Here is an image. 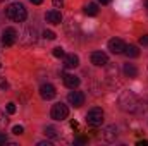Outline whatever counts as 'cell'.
<instances>
[{
	"label": "cell",
	"instance_id": "6da1fadb",
	"mask_svg": "<svg viewBox=\"0 0 148 146\" xmlns=\"http://www.w3.org/2000/svg\"><path fill=\"white\" fill-rule=\"evenodd\" d=\"M5 16H7L10 21H14V23H24L26 17H28V12H26V7H24L23 3L14 2V3H10V5L5 9Z\"/></svg>",
	"mask_w": 148,
	"mask_h": 146
},
{
	"label": "cell",
	"instance_id": "7a4b0ae2",
	"mask_svg": "<svg viewBox=\"0 0 148 146\" xmlns=\"http://www.w3.org/2000/svg\"><path fill=\"white\" fill-rule=\"evenodd\" d=\"M119 105H121V108L124 110V112L134 113V112L140 110V100H138V96H136L134 93L126 91V93H122V96L119 98Z\"/></svg>",
	"mask_w": 148,
	"mask_h": 146
},
{
	"label": "cell",
	"instance_id": "3957f363",
	"mask_svg": "<svg viewBox=\"0 0 148 146\" xmlns=\"http://www.w3.org/2000/svg\"><path fill=\"white\" fill-rule=\"evenodd\" d=\"M102 122H103V110L102 108L95 107V108H91L86 113V124H88V126L98 127V126H102Z\"/></svg>",
	"mask_w": 148,
	"mask_h": 146
},
{
	"label": "cell",
	"instance_id": "277c9868",
	"mask_svg": "<svg viewBox=\"0 0 148 146\" xmlns=\"http://www.w3.org/2000/svg\"><path fill=\"white\" fill-rule=\"evenodd\" d=\"M50 115H52L53 120H64V119H67V115H69V108H67V105H64V103H55V105L52 107Z\"/></svg>",
	"mask_w": 148,
	"mask_h": 146
},
{
	"label": "cell",
	"instance_id": "5b68a950",
	"mask_svg": "<svg viewBox=\"0 0 148 146\" xmlns=\"http://www.w3.org/2000/svg\"><path fill=\"white\" fill-rule=\"evenodd\" d=\"M16 40H17V31L14 28H5L2 31V43H3V46H12L16 43Z\"/></svg>",
	"mask_w": 148,
	"mask_h": 146
},
{
	"label": "cell",
	"instance_id": "8992f818",
	"mask_svg": "<svg viewBox=\"0 0 148 146\" xmlns=\"http://www.w3.org/2000/svg\"><path fill=\"white\" fill-rule=\"evenodd\" d=\"M91 64L97 65V67H103V65H107V64H109V57H107V53H103V52H93V53H91Z\"/></svg>",
	"mask_w": 148,
	"mask_h": 146
},
{
	"label": "cell",
	"instance_id": "52a82bcc",
	"mask_svg": "<svg viewBox=\"0 0 148 146\" xmlns=\"http://www.w3.org/2000/svg\"><path fill=\"white\" fill-rule=\"evenodd\" d=\"M67 102H69V105H73V107L77 108V107H81L84 103V95L81 91H71L67 95Z\"/></svg>",
	"mask_w": 148,
	"mask_h": 146
},
{
	"label": "cell",
	"instance_id": "ba28073f",
	"mask_svg": "<svg viewBox=\"0 0 148 146\" xmlns=\"http://www.w3.org/2000/svg\"><path fill=\"white\" fill-rule=\"evenodd\" d=\"M124 48H126V43L119 38H112L109 40V50L112 53H124Z\"/></svg>",
	"mask_w": 148,
	"mask_h": 146
},
{
	"label": "cell",
	"instance_id": "9c48e42d",
	"mask_svg": "<svg viewBox=\"0 0 148 146\" xmlns=\"http://www.w3.org/2000/svg\"><path fill=\"white\" fill-rule=\"evenodd\" d=\"M55 95H57V91L52 84H43L40 88V96L43 100H52V98H55Z\"/></svg>",
	"mask_w": 148,
	"mask_h": 146
},
{
	"label": "cell",
	"instance_id": "30bf717a",
	"mask_svg": "<svg viewBox=\"0 0 148 146\" xmlns=\"http://www.w3.org/2000/svg\"><path fill=\"white\" fill-rule=\"evenodd\" d=\"M23 36H24V38H21L23 45H31V43L36 41V29L35 28H26Z\"/></svg>",
	"mask_w": 148,
	"mask_h": 146
},
{
	"label": "cell",
	"instance_id": "8fae6325",
	"mask_svg": "<svg viewBox=\"0 0 148 146\" xmlns=\"http://www.w3.org/2000/svg\"><path fill=\"white\" fill-rule=\"evenodd\" d=\"M45 19L50 23V24H60L62 23V14L59 10H48L45 14Z\"/></svg>",
	"mask_w": 148,
	"mask_h": 146
},
{
	"label": "cell",
	"instance_id": "7c38bea8",
	"mask_svg": "<svg viewBox=\"0 0 148 146\" xmlns=\"http://www.w3.org/2000/svg\"><path fill=\"white\" fill-rule=\"evenodd\" d=\"M77 65H79V57H77V55L69 53V55L64 57V67H66V69H74V67H77Z\"/></svg>",
	"mask_w": 148,
	"mask_h": 146
},
{
	"label": "cell",
	"instance_id": "4fadbf2b",
	"mask_svg": "<svg viewBox=\"0 0 148 146\" xmlns=\"http://www.w3.org/2000/svg\"><path fill=\"white\" fill-rule=\"evenodd\" d=\"M64 84L69 88V89H76L79 86V77L74 76V74H66L64 76Z\"/></svg>",
	"mask_w": 148,
	"mask_h": 146
},
{
	"label": "cell",
	"instance_id": "5bb4252c",
	"mask_svg": "<svg viewBox=\"0 0 148 146\" xmlns=\"http://www.w3.org/2000/svg\"><path fill=\"white\" fill-rule=\"evenodd\" d=\"M102 136L105 141H114L117 138V127L115 126H107L103 131H102Z\"/></svg>",
	"mask_w": 148,
	"mask_h": 146
},
{
	"label": "cell",
	"instance_id": "9a60e30c",
	"mask_svg": "<svg viewBox=\"0 0 148 146\" xmlns=\"http://www.w3.org/2000/svg\"><path fill=\"white\" fill-rule=\"evenodd\" d=\"M83 9H84V14H88V16H97V14H98V5L93 3V2L86 3Z\"/></svg>",
	"mask_w": 148,
	"mask_h": 146
},
{
	"label": "cell",
	"instance_id": "2e32d148",
	"mask_svg": "<svg viewBox=\"0 0 148 146\" xmlns=\"http://www.w3.org/2000/svg\"><path fill=\"white\" fill-rule=\"evenodd\" d=\"M124 53H126L127 57H131V59H136V57L140 55V50H138V46H134V45H127V46L124 48Z\"/></svg>",
	"mask_w": 148,
	"mask_h": 146
},
{
	"label": "cell",
	"instance_id": "e0dca14e",
	"mask_svg": "<svg viewBox=\"0 0 148 146\" xmlns=\"http://www.w3.org/2000/svg\"><path fill=\"white\" fill-rule=\"evenodd\" d=\"M45 136H47V138H50V139H57V138H60V132H59L55 127L47 126V127H45Z\"/></svg>",
	"mask_w": 148,
	"mask_h": 146
},
{
	"label": "cell",
	"instance_id": "ac0fdd59",
	"mask_svg": "<svg viewBox=\"0 0 148 146\" xmlns=\"http://www.w3.org/2000/svg\"><path fill=\"white\" fill-rule=\"evenodd\" d=\"M122 71H124V74H126L127 77H136V76H138V69H136L133 64H126Z\"/></svg>",
	"mask_w": 148,
	"mask_h": 146
},
{
	"label": "cell",
	"instance_id": "d6986e66",
	"mask_svg": "<svg viewBox=\"0 0 148 146\" xmlns=\"http://www.w3.org/2000/svg\"><path fill=\"white\" fill-rule=\"evenodd\" d=\"M7 122H9V119H7V117H5V113L0 110V129H5Z\"/></svg>",
	"mask_w": 148,
	"mask_h": 146
},
{
	"label": "cell",
	"instance_id": "ffe728a7",
	"mask_svg": "<svg viewBox=\"0 0 148 146\" xmlns=\"http://www.w3.org/2000/svg\"><path fill=\"white\" fill-rule=\"evenodd\" d=\"M43 38H45V40H55L57 35H55L53 31H50V29H45V31H43Z\"/></svg>",
	"mask_w": 148,
	"mask_h": 146
},
{
	"label": "cell",
	"instance_id": "44dd1931",
	"mask_svg": "<svg viewBox=\"0 0 148 146\" xmlns=\"http://www.w3.org/2000/svg\"><path fill=\"white\" fill-rule=\"evenodd\" d=\"M52 53H53V57H59L60 59V57H64V48L62 46H55Z\"/></svg>",
	"mask_w": 148,
	"mask_h": 146
},
{
	"label": "cell",
	"instance_id": "7402d4cb",
	"mask_svg": "<svg viewBox=\"0 0 148 146\" xmlns=\"http://www.w3.org/2000/svg\"><path fill=\"white\" fill-rule=\"evenodd\" d=\"M23 132H24V127H23V126H14V127H12V134L21 136Z\"/></svg>",
	"mask_w": 148,
	"mask_h": 146
},
{
	"label": "cell",
	"instance_id": "603a6c76",
	"mask_svg": "<svg viewBox=\"0 0 148 146\" xmlns=\"http://www.w3.org/2000/svg\"><path fill=\"white\" fill-rule=\"evenodd\" d=\"M9 88V83L5 81V77H0V91H5Z\"/></svg>",
	"mask_w": 148,
	"mask_h": 146
},
{
	"label": "cell",
	"instance_id": "cb8c5ba5",
	"mask_svg": "<svg viewBox=\"0 0 148 146\" xmlns=\"http://www.w3.org/2000/svg\"><path fill=\"white\" fill-rule=\"evenodd\" d=\"M7 112L9 113H16V105L14 103H7Z\"/></svg>",
	"mask_w": 148,
	"mask_h": 146
},
{
	"label": "cell",
	"instance_id": "d4e9b609",
	"mask_svg": "<svg viewBox=\"0 0 148 146\" xmlns=\"http://www.w3.org/2000/svg\"><path fill=\"white\" fill-rule=\"evenodd\" d=\"M140 43H141L143 46H147L148 45V35H143V36L140 38Z\"/></svg>",
	"mask_w": 148,
	"mask_h": 146
},
{
	"label": "cell",
	"instance_id": "484cf974",
	"mask_svg": "<svg viewBox=\"0 0 148 146\" xmlns=\"http://www.w3.org/2000/svg\"><path fill=\"white\" fill-rule=\"evenodd\" d=\"M52 2H53V5H55L57 9H60V7L64 5V0H52Z\"/></svg>",
	"mask_w": 148,
	"mask_h": 146
},
{
	"label": "cell",
	"instance_id": "4316f807",
	"mask_svg": "<svg viewBox=\"0 0 148 146\" xmlns=\"http://www.w3.org/2000/svg\"><path fill=\"white\" fill-rule=\"evenodd\" d=\"M7 141H9V139H7V136H5V134H0V145H5Z\"/></svg>",
	"mask_w": 148,
	"mask_h": 146
},
{
	"label": "cell",
	"instance_id": "83f0119b",
	"mask_svg": "<svg viewBox=\"0 0 148 146\" xmlns=\"http://www.w3.org/2000/svg\"><path fill=\"white\" fill-rule=\"evenodd\" d=\"M38 146H52V143H50V141H40Z\"/></svg>",
	"mask_w": 148,
	"mask_h": 146
},
{
	"label": "cell",
	"instance_id": "f1b7e54d",
	"mask_svg": "<svg viewBox=\"0 0 148 146\" xmlns=\"http://www.w3.org/2000/svg\"><path fill=\"white\" fill-rule=\"evenodd\" d=\"M29 2H31V3H35V5H40L43 0H29Z\"/></svg>",
	"mask_w": 148,
	"mask_h": 146
},
{
	"label": "cell",
	"instance_id": "f546056e",
	"mask_svg": "<svg viewBox=\"0 0 148 146\" xmlns=\"http://www.w3.org/2000/svg\"><path fill=\"white\" fill-rule=\"evenodd\" d=\"M98 2H100L102 5H107V3H110V0H98Z\"/></svg>",
	"mask_w": 148,
	"mask_h": 146
},
{
	"label": "cell",
	"instance_id": "4dcf8cb0",
	"mask_svg": "<svg viewBox=\"0 0 148 146\" xmlns=\"http://www.w3.org/2000/svg\"><path fill=\"white\" fill-rule=\"evenodd\" d=\"M71 127L73 129H77V122H71Z\"/></svg>",
	"mask_w": 148,
	"mask_h": 146
},
{
	"label": "cell",
	"instance_id": "1f68e13d",
	"mask_svg": "<svg viewBox=\"0 0 148 146\" xmlns=\"http://www.w3.org/2000/svg\"><path fill=\"white\" fill-rule=\"evenodd\" d=\"M145 5H147V9H148V0H147V2H145Z\"/></svg>",
	"mask_w": 148,
	"mask_h": 146
},
{
	"label": "cell",
	"instance_id": "d6a6232c",
	"mask_svg": "<svg viewBox=\"0 0 148 146\" xmlns=\"http://www.w3.org/2000/svg\"><path fill=\"white\" fill-rule=\"evenodd\" d=\"M0 67H2V64H0Z\"/></svg>",
	"mask_w": 148,
	"mask_h": 146
},
{
	"label": "cell",
	"instance_id": "836d02e7",
	"mask_svg": "<svg viewBox=\"0 0 148 146\" xmlns=\"http://www.w3.org/2000/svg\"><path fill=\"white\" fill-rule=\"evenodd\" d=\"M0 2H3V0H0Z\"/></svg>",
	"mask_w": 148,
	"mask_h": 146
}]
</instances>
